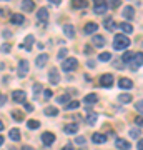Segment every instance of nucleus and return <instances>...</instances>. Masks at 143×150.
<instances>
[{
  "instance_id": "45",
  "label": "nucleus",
  "mask_w": 143,
  "mask_h": 150,
  "mask_svg": "<svg viewBox=\"0 0 143 150\" xmlns=\"http://www.w3.org/2000/svg\"><path fill=\"white\" fill-rule=\"evenodd\" d=\"M75 142H77L78 145H82V144H85V139H83V137H77V139H75Z\"/></svg>"
},
{
  "instance_id": "37",
  "label": "nucleus",
  "mask_w": 143,
  "mask_h": 150,
  "mask_svg": "<svg viewBox=\"0 0 143 150\" xmlns=\"http://www.w3.org/2000/svg\"><path fill=\"white\" fill-rule=\"evenodd\" d=\"M67 54H68V50H67V48H62V50L58 52V55H57V57H58V60H65Z\"/></svg>"
},
{
  "instance_id": "8",
  "label": "nucleus",
  "mask_w": 143,
  "mask_h": 150,
  "mask_svg": "<svg viewBox=\"0 0 143 150\" xmlns=\"http://www.w3.org/2000/svg\"><path fill=\"white\" fill-rule=\"evenodd\" d=\"M47 62H48V55L47 54H40L37 59H35V65H37L38 69L45 67V65H47Z\"/></svg>"
},
{
  "instance_id": "51",
  "label": "nucleus",
  "mask_w": 143,
  "mask_h": 150,
  "mask_svg": "<svg viewBox=\"0 0 143 150\" xmlns=\"http://www.w3.org/2000/svg\"><path fill=\"white\" fill-rule=\"evenodd\" d=\"M22 150H35V149H33V147H30V145H23V147H22Z\"/></svg>"
},
{
  "instance_id": "23",
  "label": "nucleus",
  "mask_w": 143,
  "mask_h": 150,
  "mask_svg": "<svg viewBox=\"0 0 143 150\" xmlns=\"http://www.w3.org/2000/svg\"><path fill=\"white\" fill-rule=\"evenodd\" d=\"M108 8H110V7L106 5V2H105V4H101V5H95V13H97V15H103Z\"/></svg>"
},
{
  "instance_id": "31",
  "label": "nucleus",
  "mask_w": 143,
  "mask_h": 150,
  "mask_svg": "<svg viewBox=\"0 0 143 150\" xmlns=\"http://www.w3.org/2000/svg\"><path fill=\"white\" fill-rule=\"evenodd\" d=\"M118 100L122 103H128V102H132V95H130V93H120Z\"/></svg>"
},
{
  "instance_id": "13",
  "label": "nucleus",
  "mask_w": 143,
  "mask_h": 150,
  "mask_svg": "<svg viewBox=\"0 0 143 150\" xmlns=\"http://www.w3.org/2000/svg\"><path fill=\"white\" fill-rule=\"evenodd\" d=\"M83 102L87 103V105H93V103L98 102V95H97V93H88V95H85Z\"/></svg>"
},
{
  "instance_id": "30",
  "label": "nucleus",
  "mask_w": 143,
  "mask_h": 150,
  "mask_svg": "<svg viewBox=\"0 0 143 150\" xmlns=\"http://www.w3.org/2000/svg\"><path fill=\"white\" fill-rule=\"evenodd\" d=\"M45 115L55 117V115H58V108H57V107H47V108H45Z\"/></svg>"
},
{
  "instance_id": "25",
  "label": "nucleus",
  "mask_w": 143,
  "mask_h": 150,
  "mask_svg": "<svg viewBox=\"0 0 143 150\" xmlns=\"http://www.w3.org/2000/svg\"><path fill=\"white\" fill-rule=\"evenodd\" d=\"M120 28L123 30V33H125V35H128V33H132V32H133L132 23H128V22H123V23H120Z\"/></svg>"
},
{
  "instance_id": "47",
  "label": "nucleus",
  "mask_w": 143,
  "mask_h": 150,
  "mask_svg": "<svg viewBox=\"0 0 143 150\" xmlns=\"http://www.w3.org/2000/svg\"><path fill=\"white\" fill-rule=\"evenodd\" d=\"M115 67H117V69H120V70L123 69V65H122V62H120V60H115Z\"/></svg>"
},
{
  "instance_id": "34",
  "label": "nucleus",
  "mask_w": 143,
  "mask_h": 150,
  "mask_svg": "<svg viewBox=\"0 0 143 150\" xmlns=\"http://www.w3.org/2000/svg\"><path fill=\"white\" fill-rule=\"evenodd\" d=\"M27 127H28V129H38V127H40V122H38V120H28V122H27Z\"/></svg>"
},
{
  "instance_id": "24",
  "label": "nucleus",
  "mask_w": 143,
  "mask_h": 150,
  "mask_svg": "<svg viewBox=\"0 0 143 150\" xmlns=\"http://www.w3.org/2000/svg\"><path fill=\"white\" fill-rule=\"evenodd\" d=\"M92 42H93L95 47H103L105 45V38L101 37V35H95V37L92 38Z\"/></svg>"
},
{
  "instance_id": "16",
  "label": "nucleus",
  "mask_w": 143,
  "mask_h": 150,
  "mask_svg": "<svg viewBox=\"0 0 143 150\" xmlns=\"http://www.w3.org/2000/svg\"><path fill=\"white\" fill-rule=\"evenodd\" d=\"M118 85H120V88H123V90H128V88L133 87V82L130 80V79H120Z\"/></svg>"
},
{
  "instance_id": "39",
  "label": "nucleus",
  "mask_w": 143,
  "mask_h": 150,
  "mask_svg": "<svg viewBox=\"0 0 143 150\" xmlns=\"http://www.w3.org/2000/svg\"><path fill=\"white\" fill-rule=\"evenodd\" d=\"M87 122L90 123V125H93V123L97 122V113H90V115H88V120H87Z\"/></svg>"
},
{
  "instance_id": "2",
  "label": "nucleus",
  "mask_w": 143,
  "mask_h": 150,
  "mask_svg": "<svg viewBox=\"0 0 143 150\" xmlns=\"http://www.w3.org/2000/svg\"><path fill=\"white\" fill-rule=\"evenodd\" d=\"M77 65H78V60L75 59V57H68V59H65L63 62H62V70L72 72V70L77 69Z\"/></svg>"
},
{
  "instance_id": "50",
  "label": "nucleus",
  "mask_w": 143,
  "mask_h": 150,
  "mask_svg": "<svg viewBox=\"0 0 143 150\" xmlns=\"http://www.w3.org/2000/svg\"><path fill=\"white\" fill-rule=\"evenodd\" d=\"M93 4L95 5H101V4H105V0H93Z\"/></svg>"
},
{
  "instance_id": "43",
  "label": "nucleus",
  "mask_w": 143,
  "mask_h": 150,
  "mask_svg": "<svg viewBox=\"0 0 143 150\" xmlns=\"http://www.w3.org/2000/svg\"><path fill=\"white\" fill-rule=\"evenodd\" d=\"M52 95H53L52 90H43V97H45L47 100H48V98H52Z\"/></svg>"
},
{
  "instance_id": "27",
  "label": "nucleus",
  "mask_w": 143,
  "mask_h": 150,
  "mask_svg": "<svg viewBox=\"0 0 143 150\" xmlns=\"http://www.w3.org/2000/svg\"><path fill=\"white\" fill-rule=\"evenodd\" d=\"M133 57H135V54L133 52H123V55H122V60L123 62H127V64H132V60H133Z\"/></svg>"
},
{
  "instance_id": "11",
  "label": "nucleus",
  "mask_w": 143,
  "mask_h": 150,
  "mask_svg": "<svg viewBox=\"0 0 143 150\" xmlns=\"http://www.w3.org/2000/svg\"><path fill=\"white\" fill-rule=\"evenodd\" d=\"M33 8H35L33 0H22V10L23 12H33Z\"/></svg>"
},
{
  "instance_id": "7",
  "label": "nucleus",
  "mask_w": 143,
  "mask_h": 150,
  "mask_svg": "<svg viewBox=\"0 0 143 150\" xmlns=\"http://www.w3.org/2000/svg\"><path fill=\"white\" fill-rule=\"evenodd\" d=\"M12 97H13V100H15L17 103H23L25 102V98H27V93L23 90H15Z\"/></svg>"
},
{
  "instance_id": "54",
  "label": "nucleus",
  "mask_w": 143,
  "mask_h": 150,
  "mask_svg": "<svg viewBox=\"0 0 143 150\" xmlns=\"http://www.w3.org/2000/svg\"><path fill=\"white\" fill-rule=\"evenodd\" d=\"M48 2H52L53 5H60V2H62V0H48Z\"/></svg>"
},
{
  "instance_id": "40",
  "label": "nucleus",
  "mask_w": 143,
  "mask_h": 150,
  "mask_svg": "<svg viewBox=\"0 0 143 150\" xmlns=\"http://www.w3.org/2000/svg\"><path fill=\"white\" fill-rule=\"evenodd\" d=\"M42 90H43V87L40 85V83H35V85H33V93H35V95H37V93H40Z\"/></svg>"
},
{
  "instance_id": "52",
  "label": "nucleus",
  "mask_w": 143,
  "mask_h": 150,
  "mask_svg": "<svg viewBox=\"0 0 143 150\" xmlns=\"http://www.w3.org/2000/svg\"><path fill=\"white\" fill-rule=\"evenodd\" d=\"M62 150H73V145H70V144H68V145H65Z\"/></svg>"
},
{
  "instance_id": "55",
  "label": "nucleus",
  "mask_w": 143,
  "mask_h": 150,
  "mask_svg": "<svg viewBox=\"0 0 143 150\" xmlns=\"http://www.w3.org/2000/svg\"><path fill=\"white\" fill-rule=\"evenodd\" d=\"M5 102H7V97L2 95V105H5Z\"/></svg>"
},
{
  "instance_id": "26",
  "label": "nucleus",
  "mask_w": 143,
  "mask_h": 150,
  "mask_svg": "<svg viewBox=\"0 0 143 150\" xmlns=\"http://www.w3.org/2000/svg\"><path fill=\"white\" fill-rule=\"evenodd\" d=\"M57 103L63 105V103H70V93H63V95L57 97Z\"/></svg>"
},
{
  "instance_id": "46",
  "label": "nucleus",
  "mask_w": 143,
  "mask_h": 150,
  "mask_svg": "<svg viewBox=\"0 0 143 150\" xmlns=\"http://www.w3.org/2000/svg\"><path fill=\"white\" fill-rule=\"evenodd\" d=\"M23 105H25V110H27V112H32V110H33V107L30 105V103H23Z\"/></svg>"
},
{
  "instance_id": "44",
  "label": "nucleus",
  "mask_w": 143,
  "mask_h": 150,
  "mask_svg": "<svg viewBox=\"0 0 143 150\" xmlns=\"http://www.w3.org/2000/svg\"><path fill=\"white\" fill-rule=\"evenodd\" d=\"M135 123H137L138 127H143V117H137L135 118Z\"/></svg>"
},
{
  "instance_id": "28",
  "label": "nucleus",
  "mask_w": 143,
  "mask_h": 150,
  "mask_svg": "<svg viewBox=\"0 0 143 150\" xmlns=\"http://www.w3.org/2000/svg\"><path fill=\"white\" fill-rule=\"evenodd\" d=\"M8 135H10V139L15 140V142L20 140V130H18V129H12L10 132H8Z\"/></svg>"
},
{
  "instance_id": "33",
  "label": "nucleus",
  "mask_w": 143,
  "mask_h": 150,
  "mask_svg": "<svg viewBox=\"0 0 143 150\" xmlns=\"http://www.w3.org/2000/svg\"><path fill=\"white\" fill-rule=\"evenodd\" d=\"M12 117H13L15 122H22V120H23V113L17 112V110H12Z\"/></svg>"
},
{
  "instance_id": "35",
  "label": "nucleus",
  "mask_w": 143,
  "mask_h": 150,
  "mask_svg": "<svg viewBox=\"0 0 143 150\" xmlns=\"http://www.w3.org/2000/svg\"><path fill=\"white\" fill-rule=\"evenodd\" d=\"M106 5L110 7V8H117V7H120V0H105Z\"/></svg>"
},
{
  "instance_id": "41",
  "label": "nucleus",
  "mask_w": 143,
  "mask_h": 150,
  "mask_svg": "<svg viewBox=\"0 0 143 150\" xmlns=\"http://www.w3.org/2000/svg\"><path fill=\"white\" fill-rule=\"evenodd\" d=\"M135 108H137L140 113H143V100H140V102H137V105H135Z\"/></svg>"
},
{
  "instance_id": "48",
  "label": "nucleus",
  "mask_w": 143,
  "mask_h": 150,
  "mask_svg": "<svg viewBox=\"0 0 143 150\" xmlns=\"http://www.w3.org/2000/svg\"><path fill=\"white\" fill-rule=\"evenodd\" d=\"M10 35H12V33L8 32V30H4V32H2V37H4V38H7V37H10Z\"/></svg>"
},
{
  "instance_id": "12",
  "label": "nucleus",
  "mask_w": 143,
  "mask_h": 150,
  "mask_svg": "<svg viewBox=\"0 0 143 150\" xmlns=\"http://www.w3.org/2000/svg\"><path fill=\"white\" fill-rule=\"evenodd\" d=\"M42 142L45 145H52L53 142H55V135H53L52 132H45V134L42 135Z\"/></svg>"
},
{
  "instance_id": "53",
  "label": "nucleus",
  "mask_w": 143,
  "mask_h": 150,
  "mask_svg": "<svg viewBox=\"0 0 143 150\" xmlns=\"http://www.w3.org/2000/svg\"><path fill=\"white\" fill-rule=\"evenodd\" d=\"M83 54L90 55V54H92V48H90V47H85V52H83Z\"/></svg>"
},
{
  "instance_id": "32",
  "label": "nucleus",
  "mask_w": 143,
  "mask_h": 150,
  "mask_svg": "<svg viewBox=\"0 0 143 150\" xmlns=\"http://www.w3.org/2000/svg\"><path fill=\"white\" fill-rule=\"evenodd\" d=\"M110 59H111V54H110V52H103V54L98 55V60H100V62H108Z\"/></svg>"
},
{
  "instance_id": "5",
  "label": "nucleus",
  "mask_w": 143,
  "mask_h": 150,
  "mask_svg": "<svg viewBox=\"0 0 143 150\" xmlns=\"http://www.w3.org/2000/svg\"><path fill=\"white\" fill-rule=\"evenodd\" d=\"M100 85L101 87H111L113 85V75L111 74H103L100 77Z\"/></svg>"
},
{
  "instance_id": "3",
  "label": "nucleus",
  "mask_w": 143,
  "mask_h": 150,
  "mask_svg": "<svg viewBox=\"0 0 143 150\" xmlns=\"http://www.w3.org/2000/svg\"><path fill=\"white\" fill-rule=\"evenodd\" d=\"M17 74H18V77H20V79H23V77L28 74V62H27V60H20V62H18Z\"/></svg>"
},
{
  "instance_id": "18",
  "label": "nucleus",
  "mask_w": 143,
  "mask_h": 150,
  "mask_svg": "<svg viewBox=\"0 0 143 150\" xmlns=\"http://www.w3.org/2000/svg\"><path fill=\"white\" fill-rule=\"evenodd\" d=\"M92 140H93V144H105V142H106V135H103V134H93V135H92Z\"/></svg>"
},
{
  "instance_id": "9",
  "label": "nucleus",
  "mask_w": 143,
  "mask_h": 150,
  "mask_svg": "<svg viewBox=\"0 0 143 150\" xmlns=\"http://www.w3.org/2000/svg\"><path fill=\"white\" fill-rule=\"evenodd\" d=\"M97 30H98V25H97L95 22H88L87 25L83 27V32L87 33V35H90V33H95Z\"/></svg>"
},
{
  "instance_id": "49",
  "label": "nucleus",
  "mask_w": 143,
  "mask_h": 150,
  "mask_svg": "<svg viewBox=\"0 0 143 150\" xmlns=\"http://www.w3.org/2000/svg\"><path fill=\"white\" fill-rule=\"evenodd\" d=\"M137 149H138V150H143V139H142V140H138V145H137Z\"/></svg>"
},
{
  "instance_id": "17",
  "label": "nucleus",
  "mask_w": 143,
  "mask_h": 150,
  "mask_svg": "<svg viewBox=\"0 0 143 150\" xmlns=\"http://www.w3.org/2000/svg\"><path fill=\"white\" fill-rule=\"evenodd\" d=\"M32 43H33V35H27V37H25V43L20 45V47L25 48L27 52H30V50H32Z\"/></svg>"
},
{
  "instance_id": "22",
  "label": "nucleus",
  "mask_w": 143,
  "mask_h": 150,
  "mask_svg": "<svg viewBox=\"0 0 143 150\" xmlns=\"http://www.w3.org/2000/svg\"><path fill=\"white\" fill-rule=\"evenodd\" d=\"M87 5H88L87 0H72V7L73 8H85Z\"/></svg>"
},
{
  "instance_id": "38",
  "label": "nucleus",
  "mask_w": 143,
  "mask_h": 150,
  "mask_svg": "<svg viewBox=\"0 0 143 150\" xmlns=\"http://www.w3.org/2000/svg\"><path fill=\"white\" fill-rule=\"evenodd\" d=\"M130 137L138 139V137H140V130H138V129H132V130H130Z\"/></svg>"
},
{
  "instance_id": "4",
  "label": "nucleus",
  "mask_w": 143,
  "mask_h": 150,
  "mask_svg": "<svg viewBox=\"0 0 143 150\" xmlns=\"http://www.w3.org/2000/svg\"><path fill=\"white\" fill-rule=\"evenodd\" d=\"M132 69L133 70H137L138 67H142L143 65V52H138V54H135V57H133V60H132Z\"/></svg>"
},
{
  "instance_id": "1",
  "label": "nucleus",
  "mask_w": 143,
  "mask_h": 150,
  "mask_svg": "<svg viewBox=\"0 0 143 150\" xmlns=\"http://www.w3.org/2000/svg\"><path fill=\"white\" fill-rule=\"evenodd\" d=\"M130 47V38L125 33H117L113 37V48L115 50H127Z\"/></svg>"
},
{
  "instance_id": "19",
  "label": "nucleus",
  "mask_w": 143,
  "mask_h": 150,
  "mask_svg": "<svg viewBox=\"0 0 143 150\" xmlns=\"http://www.w3.org/2000/svg\"><path fill=\"white\" fill-rule=\"evenodd\" d=\"M63 32H65V35H67L68 38H73L75 37V28H73V25H70V23L63 25Z\"/></svg>"
},
{
  "instance_id": "10",
  "label": "nucleus",
  "mask_w": 143,
  "mask_h": 150,
  "mask_svg": "<svg viewBox=\"0 0 143 150\" xmlns=\"http://www.w3.org/2000/svg\"><path fill=\"white\" fill-rule=\"evenodd\" d=\"M37 18L42 23H45V22L48 20V10L45 8V7H42V8H38V12H37Z\"/></svg>"
},
{
  "instance_id": "15",
  "label": "nucleus",
  "mask_w": 143,
  "mask_h": 150,
  "mask_svg": "<svg viewBox=\"0 0 143 150\" xmlns=\"http://www.w3.org/2000/svg\"><path fill=\"white\" fill-rule=\"evenodd\" d=\"M10 22L13 23V25H22V23L25 22V17L20 15V13H13V15L10 17Z\"/></svg>"
},
{
  "instance_id": "36",
  "label": "nucleus",
  "mask_w": 143,
  "mask_h": 150,
  "mask_svg": "<svg viewBox=\"0 0 143 150\" xmlns=\"http://www.w3.org/2000/svg\"><path fill=\"white\" fill-rule=\"evenodd\" d=\"M78 105L80 103L77 102V100H73V102H70V103L65 105V110H75V108H78Z\"/></svg>"
},
{
  "instance_id": "29",
  "label": "nucleus",
  "mask_w": 143,
  "mask_h": 150,
  "mask_svg": "<svg viewBox=\"0 0 143 150\" xmlns=\"http://www.w3.org/2000/svg\"><path fill=\"white\" fill-rule=\"evenodd\" d=\"M115 27H117V23H115L113 18H106V20H105V28H106V30H110V32H111Z\"/></svg>"
},
{
  "instance_id": "56",
  "label": "nucleus",
  "mask_w": 143,
  "mask_h": 150,
  "mask_svg": "<svg viewBox=\"0 0 143 150\" xmlns=\"http://www.w3.org/2000/svg\"><path fill=\"white\" fill-rule=\"evenodd\" d=\"M142 47H143V45H142Z\"/></svg>"
},
{
  "instance_id": "42",
  "label": "nucleus",
  "mask_w": 143,
  "mask_h": 150,
  "mask_svg": "<svg viewBox=\"0 0 143 150\" xmlns=\"http://www.w3.org/2000/svg\"><path fill=\"white\" fill-rule=\"evenodd\" d=\"M2 52H4V54H8V52H10V45H8V43H4V45H2Z\"/></svg>"
},
{
  "instance_id": "20",
  "label": "nucleus",
  "mask_w": 143,
  "mask_h": 150,
  "mask_svg": "<svg viewBox=\"0 0 143 150\" xmlns=\"http://www.w3.org/2000/svg\"><path fill=\"white\" fill-rule=\"evenodd\" d=\"M77 130H78V125H77V123H68V125H65L63 127V132L65 134H68V135L75 134Z\"/></svg>"
},
{
  "instance_id": "6",
  "label": "nucleus",
  "mask_w": 143,
  "mask_h": 150,
  "mask_svg": "<svg viewBox=\"0 0 143 150\" xmlns=\"http://www.w3.org/2000/svg\"><path fill=\"white\" fill-rule=\"evenodd\" d=\"M48 80H50V83H52V85H57V83L60 82L58 70H57V69H52V70H50V74H48Z\"/></svg>"
},
{
  "instance_id": "21",
  "label": "nucleus",
  "mask_w": 143,
  "mask_h": 150,
  "mask_svg": "<svg viewBox=\"0 0 143 150\" xmlns=\"http://www.w3.org/2000/svg\"><path fill=\"white\" fill-rule=\"evenodd\" d=\"M123 17H125V18H127V20H132L133 17H135V10H133L132 7H127V8H123Z\"/></svg>"
},
{
  "instance_id": "14",
  "label": "nucleus",
  "mask_w": 143,
  "mask_h": 150,
  "mask_svg": "<svg viewBox=\"0 0 143 150\" xmlns=\"http://www.w3.org/2000/svg\"><path fill=\"white\" fill-rule=\"evenodd\" d=\"M115 145H117V149H120V150H128L130 149V142H127L125 139H117L115 140Z\"/></svg>"
}]
</instances>
